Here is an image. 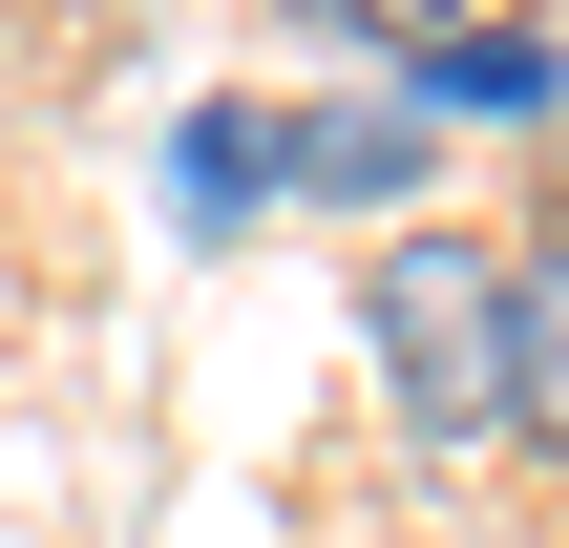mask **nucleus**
<instances>
[{"mask_svg": "<svg viewBox=\"0 0 569 548\" xmlns=\"http://www.w3.org/2000/svg\"><path fill=\"white\" fill-rule=\"evenodd\" d=\"M359 338H380V401H401V444H507V232H443V211H401L380 232V275H359Z\"/></svg>", "mask_w": 569, "mask_h": 548, "instance_id": "nucleus-1", "label": "nucleus"}, {"mask_svg": "<svg viewBox=\"0 0 569 548\" xmlns=\"http://www.w3.org/2000/svg\"><path fill=\"white\" fill-rule=\"evenodd\" d=\"M422 169H443V127H422V106H296V127H274V190H317V211H380V232L422 211Z\"/></svg>", "mask_w": 569, "mask_h": 548, "instance_id": "nucleus-2", "label": "nucleus"}, {"mask_svg": "<svg viewBox=\"0 0 569 548\" xmlns=\"http://www.w3.org/2000/svg\"><path fill=\"white\" fill-rule=\"evenodd\" d=\"M401 106H422V127H549L569 106V42L549 21H443V42L401 63Z\"/></svg>", "mask_w": 569, "mask_h": 548, "instance_id": "nucleus-3", "label": "nucleus"}, {"mask_svg": "<svg viewBox=\"0 0 569 548\" xmlns=\"http://www.w3.org/2000/svg\"><path fill=\"white\" fill-rule=\"evenodd\" d=\"M507 444L569 465V232H507Z\"/></svg>", "mask_w": 569, "mask_h": 548, "instance_id": "nucleus-4", "label": "nucleus"}, {"mask_svg": "<svg viewBox=\"0 0 569 548\" xmlns=\"http://www.w3.org/2000/svg\"><path fill=\"white\" fill-rule=\"evenodd\" d=\"M148 190H169V232H253V211H274V127H253V106H190Z\"/></svg>", "mask_w": 569, "mask_h": 548, "instance_id": "nucleus-5", "label": "nucleus"}, {"mask_svg": "<svg viewBox=\"0 0 569 548\" xmlns=\"http://www.w3.org/2000/svg\"><path fill=\"white\" fill-rule=\"evenodd\" d=\"M296 21H317V42H401V63H422V42H443L465 0H296Z\"/></svg>", "mask_w": 569, "mask_h": 548, "instance_id": "nucleus-6", "label": "nucleus"}]
</instances>
